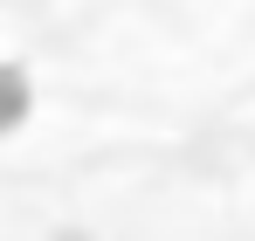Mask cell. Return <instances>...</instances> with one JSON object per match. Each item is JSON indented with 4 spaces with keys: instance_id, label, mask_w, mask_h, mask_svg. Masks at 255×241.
Wrapping results in <instances>:
<instances>
[{
    "instance_id": "obj_1",
    "label": "cell",
    "mask_w": 255,
    "mask_h": 241,
    "mask_svg": "<svg viewBox=\"0 0 255 241\" xmlns=\"http://www.w3.org/2000/svg\"><path fill=\"white\" fill-rule=\"evenodd\" d=\"M21 118H28V76L14 62H0V131H14Z\"/></svg>"
}]
</instances>
